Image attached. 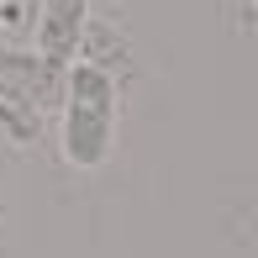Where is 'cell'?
Segmentation results:
<instances>
[{
    "label": "cell",
    "instance_id": "277c9868",
    "mask_svg": "<svg viewBox=\"0 0 258 258\" xmlns=\"http://www.w3.org/2000/svg\"><path fill=\"white\" fill-rule=\"evenodd\" d=\"M0 132H6L11 143H37V132H42V116L27 111L6 85H0Z\"/></svg>",
    "mask_w": 258,
    "mask_h": 258
},
{
    "label": "cell",
    "instance_id": "6da1fadb",
    "mask_svg": "<svg viewBox=\"0 0 258 258\" xmlns=\"http://www.w3.org/2000/svg\"><path fill=\"white\" fill-rule=\"evenodd\" d=\"M116 111H121L116 74H105L95 63H74L69 69V90H63V158L74 163V169H100V163L111 158Z\"/></svg>",
    "mask_w": 258,
    "mask_h": 258
},
{
    "label": "cell",
    "instance_id": "3957f363",
    "mask_svg": "<svg viewBox=\"0 0 258 258\" xmlns=\"http://www.w3.org/2000/svg\"><path fill=\"white\" fill-rule=\"evenodd\" d=\"M90 27V0H37V53L48 63H63L79 53Z\"/></svg>",
    "mask_w": 258,
    "mask_h": 258
},
{
    "label": "cell",
    "instance_id": "7a4b0ae2",
    "mask_svg": "<svg viewBox=\"0 0 258 258\" xmlns=\"http://www.w3.org/2000/svg\"><path fill=\"white\" fill-rule=\"evenodd\" d=\"M0 85L27 105V111L48 116V111H63L69 69L48 63L42 53H27V48H0Z\"/></svg>",
    "mask_w": 258,
    "mask_h": 258
}]
</instances>
